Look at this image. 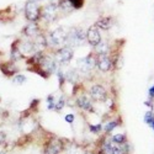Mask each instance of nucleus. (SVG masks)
<instances>
[{
  "instance_id": "obj_9",
  "label": "nucleus",
  "mask_w": 154,
  "mask_h": 154,
  "mask_svg": "<svg viewBox=\"0 0 154 154\" xmlns=\"http://www.w3.org/2000/svg\"><path fill=\"white\" fill-rule=\"evenodd\" d=\"M96 67L101 72H109L112 68V60L107 54L99 56V58L96 59Z\"/></svg>"
},
{
  "instance_id": "obj_30",
  "label": "nucleus",
  "mask_w": 154,
  "mask_h": 154,
  "mask_svg": "<svg viewBox=\"0 0 154 154\" xmlns=\"http://www.w3.org/2000/svg\"><path fill=\"white\" fill-rule=\"evenodd\" d=\"M66 121L69 122V123H72L74 121V115H67V116H66Z\"/></svg>"
},
{
  "instance_id": "obj_20",
  "label": "nucleus",
  "mask_w": 154,
  "mask_h": 154,
  "mask_svg": "<svg viewBox=\"0 0 154 154\" xmlns=\"http://www.w3.org/2000/svg\"><path fill=\"white\" fill-rule=\"evenodd\" d=\"M58 8H59L60 10H63V11H72V10H74L73 6L70 5V3L68 2V0H60Z\"/></svg>"
},
{
  "instance_id": "obj_34",
  "label": "nucleus",
  "mask_w": 154,
  "mask_h": 154,
  "mask_svg": "<svg viewBox=\"0 0 154 154\" xmlns=\"http://www.w3.org/2000/svg\"><path fill=\"white\" fill-rule=\"evenodd\" d=\"M90 154H91V153H90Z\"/></svg>"
},
{
  "instance_id": "obj_24",
  "label": "nucleus",
  "mask_w": 154,
  "mask_h": 154,
  "mask_svg": "<svg viewBox=\"0 0 154 154\" xmlns=\"http://www.w3.org/2000/svg\"><path fill=\"white\" fill-rule=\"evenodd\" d=\"M12 82H14L15 84H23L25 82H26V78H25V75H22V74L15 75L14 78H12Z\"/></svg>"
},
{
  "instance_id": "obj_8",
  "label": "nucleus",
  "mask_w": 154,
  "mask_h": 154,
  "mask_svg": "<svg viewBox=\"0 0 154 154\" xmlns=\"http://www.w3.org/2000/svg\"><path fill=\"white\" fill-rule=\"evenodd\" d=\"M90 96L96 101H106L107 100L106 90L104 89V86H101V85H94L90 89Z\"/></svg>"
},
{
  "instance_id": "obj_11",
  "label": "nucleus",
  "mask_w": 154,
  "mask_h": 154,
  "mask_svg": "<svg viewBox=\"0 0 154 154\" xmlns=\"http://www.w3.org/2000/svg\"><path fill=\"white\" fill-rule=\"evenodd\" d=\"M102 149H104L105 154H122V149L120 144L112 142V140H106Z\"/></svg>"
},
{
  "instance_id": "obj_14",
  "label": "nucleus",
  "mask_w": 154,
  "mask_h": 154,
  "mask_svg": "<svg viewBox=\"0 0 154 154\" xmlns=\"http://www.w3.org/2000/svg\"><path fill=\"white\" fill-rule=\"evenodd\" d=\"M76 104H78V106L83 110H86V111H93V104L91 101L89 100L86 96H80L78 97V100H76Z\"/></svg>"
},
{
  "instance_id": "obj_31",
  "label": "nucleus",
  "mask_w": 154,
  "mask_h": 154,
  "mask_svg": "<svg viewBox=\"0 0 154 154\" xmlns=\"http://www.w3.org/2000/svg\"><path fill=\"white\" fill-rule=\"evenodd\" d=\"M149 95H150V97H152V99L154 97V85L150 88V90H149Z\"/></svg>"
},
{
  "instance_id": "obj_5",
  "label": "nucleus",
  "mask_w": 154,
  "mask_h": 154,
  "mask_svg": "<svg viewBox=\"0 0 154 154\" xmlns=\"http://www.w3.org/2000/svg\"><path fill=\"white\" fill-rule=\"evenodd\" d=\"M57 12H58L57 5L53 4V3H51V4H48V5H46V6L43 8V10L41 11V16H42L45 20L52 22V21H54L56 17H57Z\"/></svg>"
},
{
  "instance_id": "obj_22",
  "label": "nucleus",
  "mask_w": 154,
  "mask_h": 154,
  "mask_svg": "<svg viewBox=\"0 0 154 154\" xmlns=\"http://www.w3.org/2000/svg\"><path fill=\"white\" fill-rule=\"evenodd\" d=\"M144 121H146L149 126H152V128L154 130V116H153V113H152V112H147V113H146Z\"/></svg>"
},
{
  "instance_id": "obj_13",
  "label": "nucleus",
  "mask_w": 154,
  "mask_h": 154,
  "mask_svg": "<svg viewBox=\"0 0 154 154\" xmlns=\"http://www.w3.org/2000/svg\"><path fill=\"white\" fill-rule=\"evenodd\" d=\"M20 51H21V53L22 54H33L36 52V47H35V43L33 41H26V42H23L20 47Z\"/></svg>"
},
{
  "instance_id": "obj_2",
  "label": "nucleus",
  "mask_w": 154,
  "mask_h": 154,
  "mask_svg": "<svg viewBox=\"0 0 154 154\" xmlns=\"http://www.w3.org/2000/svg\"><path fill=\"white\" fill-rule=\"evenodd\" d=\"M67 33L68 32L64 30V27H58L49 33V36L47 38V43H49L53 47L63 46L67 41Z\"/></svg>"
},
{
  "instance_id": "obj_26",
  "label": "nucleus",
  "mask_w": 154,
  "mask_h": 154,
  "mask_svg": "<svg viewBox=\"0 0 154 154\" xmlns=\"http://www.w3.org/2000/svg\"><path fill=\"white\" fill-rule=\"evenodd\" d=\"M64 102H66V101H64V99H63V97H59V100L57 101V104H56V106H54L57 111L63 110V107H64Z\"/></svg>"
},
{
  "instance_id": "obj_28",
  "label": "nucleus",
  "mask_w": 154,
  "mask_h": 154,
  "mask_svg": "<svg viewBox=\"0 0 154 154\" xmlns=\"http://www.w3.org/2000/svg\"><path fill=\"white\" fill-rule=\"evenodd\" d=\"M101 127H102L101 125H91V126H90V131H91L93 133H99V132L102 130Z\"/></svg>"
},
{
  "instance_id": "obj_4",
  "label": "nucleus",
  "mask_w": 154,
  "mask_h": 154,
  "mask_svg": "<svg viewBox=\"0 0 154 154\" xmlns=\"http://www.w3.org/2000/svg\"><path fill=\"white\" fill-rule=\"evenodd\" d=\"M73 54H74V52H73V49L70 47H68V46L62 47L60 49L57 51V53H56V62L59 63V64H63V66L64 64H68L72 60Z\"/></svg>"
},
{
  "instance_id": "obj_32",
  "label": "nucleus",
  "mask_w": 154,
  "mask_h": 154,
  "mask_svg": "<svg viewBox=\"0 0 154 154\" xmlns=\"http://www.w3.org/2000/svg\"><path fill=\"white\" fill-rule=\"evenodd\" d=\"M33 2H36V3H37V2H41V0H33Z\"/></svg>"
},
{
  "instance_id": "obj_12",
  "label": "nucleus",
  "mask_w": 154,
  "mask_h": 154,
  "mask_svg": "<svg viewBox=\"0 0 154 154\" xmlns=\"http://www.w3.org/2000/svg\"><path fill=\"white\" fill-rule=\"evenodd\" d=\"M0 70H2L6 76H12L17 72V68L11 62H6V63L0 64Z\"/></svg>"
},
{
  "instance_id": "obj_3",
  "label": "nucleus",
  "mask_w": 154,
  "mask_h": 154,
  "mask_svg": "<svg viewBox=\"0 0 154 154\" xmlns=\"http://www.w3.org/2000/svg\"><path fill=\"white\" fill-rule=\"evenodd\" d=\"M25 16L30 22L38 21V19L41 16V9L38 8L36 2L30 0V2L26 3V5H25Z\"/></svg>"
},
{
  "instance_id": "obj_17",
  "label": "nucleus",
  "mask_w": 154,
  "mask_h": 154,
  "mask_svg": "<svg viewBox=\"0 0 154 154\" xmlns=\"http://www.w3.org/2000/svg\"><path fill=\"white\" fill-rule=\"evenodd\" d=\"M33 43H35L36 51H41L48 45L47 43V38H45V36H42V35H37L35 37V40H33Z\"/></svg>"
},
{
  "instance_id": "obj_10",
  "label": "nucleus",
  "mask_w": 154,
  "mask_h": 154,
  "mask_svg": "<svg viewBox=\"0 0 154 154\" xmlns=\"http://www.w3.org/2000/svg\"><path fill=\"white\" fill-rule=\"evenodd\" d=\"M60 150H62V142L57 138H52L45 149V154H58Z\"/></svg>"
},
{
  "instance_id": "obj_29",
  "label": "nucleus",
  "mask_w": 154,
  "mask_h": 154,
  "mask_svg": "<svg viewBox=\"0 0 154 154\" xmlns=\"http://www.w3.org/2000/svg\"><path fill=\"white\" fill-rule=\"evenodd\" d=\"M5 140H6V134L3 131H0V144H4Z\"/></svg>"
},
{
  "instance_id": "obj_1",
  "label": "nucleus",
  "mask_w": 154,
  "mask_h": 154,
  "mask_svg": "<svg viewBox=\"0 0 154 154\" xmlns=\"http://www.w3.org/2000/svg\"><path fill=\"white\" fill-rule=\"evenodd\" d=\"M86 40V33L82 29H72L67 33V41L66 45L70 47L72 49L83 45V42Z\"/></svg>"
},
{
  "instance_id": "obj_33",
  "label": "nucleus",
  "mask_w": 154,
  "mask_h": 154,
  "mask_svg": "<svg viewBox=\"0 0 154 154\" xmlns=\"http://www.w3.org/2000/svg\"><path fill=\"white\" fill-rule=\"evenodd\" d=\"M0 154H5V153L4 152H0Z\"/></svg>"
},
{
  "instance_id": "obj_23",
  "label": "nucleus",
  "mask_w": 154,
  "mask_h": 154,
  "mask_svg": "<svg viewBox=\"0 0 154 154\" xmlns=\"http://www.w3.org/2000/svg\"><path fill=\"white\" fill-rule=\"evenodd\" d=\"M70 3V5L73 6V9H80L83 5H84V0H68Z\"/></svg>"
},
{
  "instance_id": "obj_18",
  "label": "nucleus",
  "mask_w": 154,
  "mask_h": 154,
  "mask_svg": "<svg viewBox=\"0 0 154 154\" xmlns=\"http://www.w3.org/2000/svg\"><path fill=\"white\" fill-rule=\"evenodd\" d=\"M96 47V52L99 53V56H104V54H107V52H109V46H107V43H105V42H100L97 46H95Z\"/></svg>"
},
{
  "instance_id": "obj_6",
  "label": "nucleus",
  "mask_w": 154,
  "mask_h": 154,
  "mask_svg": "<svg viewBox=\"0 0 154 154\" xmlns=\"http://www.w3.org/2000/svg\"><path fill=\"white\" fill-rule=\"evenodd\" d=\"M78 66H79L80 72L89 73L93 68L96 67V59L93 56H88V57H85V58H83L78 62Z\"/></svg>"
},
{
  "instance_id": "obj_21",
  "label": "nucleus",
  "mask_w": 154,
  "mask_h": 154,
  "mask_svg": "<svg viewBox=\"0 0 154 154\" xmlns=\"http://www.w3.org/2000/svg\"><path fill=\"white\" fill-rule=\"evenodd\" d=\"M112 142L117 143V144H122L126 142V137H125V134H115L112 137Z\"/></svg>"
},
{
  "instance_id": "obj_25",
  "label": "nucleus",
  "mask_w": 154,
  "mask_h": 154,
  "mask_svg": "<svg viewBox=\"0 0 154 154\" xmlns=\"http://www.w3.org/2000/svg\"><path fill=\"white\" fill-rule=\"evenodd\" d=\"M116 127H117V122H116V121H112V122H110V123H107V125L105 126V131H106V132H111V131L115 130Z\"/></svg>"
},
{
  "instance_id": "obj_27",
  "label": "nucleus",
  "mask_w": 154,
  "mask_h": 154,
  "mask_svg": "<svg viewBox=\"0 0 154 154\" xmlns=\"http://www.w3.org/2000/svg\"><path fill=\"white\" fill-rule=\"evenodd\" d=\"M47 102H48V109H54V106H56V104H54V99H53V95H49L48 97H47Z\"/></svg>"
},
{
  "instance_id": "obj_16",
  "label": "nucleus",
  "mask_w": 154,
  "mask_h": 154,
  "mask_svg": "<svg viewBox=\"0 0 154 154\" xmlns=\"http://www.w3.org/2000/svg\"><path fill=\"white\" fill-rule=\"evenodd\" d=\"M112 26V19L111 17H102L95 23V27L101 29V30H109Z\"/></svg>"
},
{
  "instance_id": "obj_15",
  "label": "nucleus",
  "mask_w": 154,
  "mask_h": 154,
  "mask_svg": "<svg viewBox=\"0 0 154 154\" xmlns=\"http://www.w3.org/2000/svg\"><path fill=\"white\" fill-rule=\"evenodd\" d=\"M25 35H26L27 37H36L38 35V26L36 22H30L26 27H25L23 30Z\"/></svg>"
},
{
  "instance_id": "obj_19",
  "label": "nucleus",
  "mask_w": 154,
  "mask_h": 154,
  "mask_svg": "<svg viewBox=\"0 0 154 154\" xmlns=\"http://www.w3.org/2000/svg\"><path fill=\"white\" fill-rule=\"evenodd\" d=\"M22 56H23V54L21 53L20 47L16 48L14 45H12V49H11V58H12V60H19V59L22 58Z\"/></svg>"
},
{
  "instance_id": "obj_7",
  "label": "nucleus",
  "mask_w": 154,
  "mask_h": 154,
  "mask_svg": "<svg viewBox=\"0 0 154 154\" xmlns=\"http://www.w3.org/2000/svg\"><path fill=\"white\" fill-rule=\"evenodd\" d=\"M86 40L91 46H97L101 42V35L99 32V29L95 26H91L86 32Z\"/></svg>"
}]
</instances>
